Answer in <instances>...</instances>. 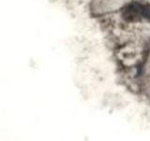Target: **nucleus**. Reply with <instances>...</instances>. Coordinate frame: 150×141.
<instances>
[{
	"instance_id": "1",
	"label": "nucleus",
	"mask_w": 150,
	"mask_h": 141,
	"mask_svg": "<svg viewBox=\"0 0 150 141\" xmlns=\"http://www.w3.org/2000/svg\"><path fill=\"white\" fill-rule=\"evenodd\" d=\"M141 14L148 20H150V7H142Z\"/></svg>"
}]
</instances>
